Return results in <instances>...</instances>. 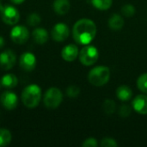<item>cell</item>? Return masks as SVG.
Masks as SVG:
<instances>
[{
	"instance_id": "18",
	"label": "cell",
	"mask_w": 147,
	"mask_h": 147,
	"mask_svg": "<svg viewBox=\"0 0 147 147\" xmlns=\"http://www.w3.org/2000/svg\"><path fill=\"white\" fill-rule=\"evenodd\" d=\"M17 84H18V79L16 76L12 73L6 74L3 76V78H1V84L8 89L15 88L17 85Z\"/></svg>"
},
{
	"instance_id": "4",
	"label": "cell",
	"mask_w": 147,
	"mask_h": 147,
	"mask_svg": "<svg viewBox=\"0 0 147 147\" xmlns=\"http://www.w3.org/2000/svg\"><path fill=\"white\" fill-rule=\"evenodd\" d=\"M80 62L86 66H90L94 65L99 58V52L97 48L94 46L85 45L84 47L79 52L78 54Z\"/></svg>"
},
{
	"instance_id": "9",
	"label": "cell",
	"mask_w": 147,
	"mask_h": 147,
	"mask_svg": "<svg viewBox=\"0 0 147 147\" xmlns=\"http://www.w3.org/2000/svg\"><path fill=\"white\" fill-rule=\"evenodd\" d=\"M16 61V53L10 49H7L0 53V66L3 70H10Z\"/></svg>"
},
{
	"instance_id": "12",
	"label": "cell",
	"mask_w": 147,
	"mask_h": 147,
	"mask_svg": "<svg viewBox=\"0 0 147 147\" xmlns=\"http://www.w3.org/2000/svg\"><path fill=\"white\" fill-rule=\"evenodd\" d=\"M78 54H79L78 48L74 44H69V45L65 46L62 49V52H61V56H62L63 59L65 61H68V62L74 61L78 58Z\"/></svg>"
},
{
	"instance_id": "26",
	"label": "cell",
	"mask_w": 147,
	"mask_h": 147,
	"mask_svg": "<svg viewBox=\"0 0 147 147\" xmlns=\"http://www.w3.org/2000/svg\"><path fill=\"white\" fill-rule=\"evenodd\" d=\"M101 146L102 147H117L118 144L115 140L112 138H104L101 141Z\"/></svg>"
},
{
	"instance_id": "21",
	"label": "cell",
	"mask_w": 147,
	"mask_h": 147,
	"mask_svg": "<svg viewBox=\"0 0 147 147\" xmlns=\"http://www.w3.org/2000/svg\"><path fill=\"white\" fill-rule=\"evenodd\" d=\"M103 111L105 112V114L107 115H112L115 112V109H116V105L115 102L111 100V99H107L104 101L103 102Z\"/></svg>"
},
{
	"instance_id": "19",
	"label": "cell",
	"mask_w": 147,
	"mask_h": 147,
	"mask_svg": "<svg viewBox=\"0 0 147 147\" xmlns=\"http://www.w3.org/2000/svg\"><path fill=\"white\" fill-rule=\"evenodd\" d=\"M93 6L100 10L109 9L113 3V0H91Z\"/></svg>"
},
{
	"instance_id": "31",
	"label": "cell",
	"mask_w": 147,
	"mask_h": 147,
	"mask_svg": "<svg viewBox=\"0 0 147 147\" xmlns=\"http://www.w3.org/2000/svg\"><path fill=\"white\" fill-rule=\"evenodd\" d=\"M2 7H3V5H2V3H1V1H0V9H2Z\"/></svg>"
},
{
	"instance_id": "27",
	"label": "cell",
	"mask_w": 147,
	"mask_h": 147,
	"mask_svg": "<svg viewBox=\"0 0 147 147\" xmlns=\"http://www.w3.org/2000/svg\"><path fill=\"white\" fill-rule=\"evenodd\" d=\"M118 112H119V115L120 116L125 118V117H127V116L130 115V114L132 112V108L130 106H128V105L124 104V105H121L120 107Z\"/></svg>"
},
{
	"instance_id": "15",
	"label": "cell",
	"mask_w": 147,
	"mask_h": 147,
	"mask_svg": "<svg viewBox=\"0 0 147 147\" xmlns=\"http://www.w3.org/2000/svg\"><path fill=\"white\" fill-rule=\"evenodd\" d=\"M71 8L69 0H54L53 9L59 15H65Z\"/></svg>"
},
{
	"instance_id": "23",
	"label": "cell",
	"mask_w": 147,
	"mask_h": 147,
	"mask_svg": "<svg viewBox=\"0 0 147 147\" xmlns=\"http://www.w3.org/2000/svg\"><path fill=\"white\" fill-rule=\"evenodd\" d=\"M41 22V18L39 14L37 13H32L30 14L28 16V19H27V22L29 26H32V27H35L37 25H39Z\"/></svg>"
},
{
	"instance_id": "10",
	"label": "cell",
	"mask_w": 147,
	"mask_h": 147,
	"mask_svg": "<svg viewBox=\"0 0 147 147\" xmlns=\"http://www.w3.org/2000/svg\"><path fill=\"white\" fill-rule=\"evenodd\" d=\"M19 65L25 71H32L36 66V58L32 53H24L21 55Z\"/></svg>"
},
{
	"instance_id": "17",
	"label": "cell",
	"mask_w": 147,
	"mask_h": 147,
	"mask_svg": "<svg viewBox=\"0 0 147 147\" xmlns=\"http://www.w3.org/2000/svg\"><path fill=\"white\" fill-rule=\"evenodd\" d=\"M109 26L115 31L121 30L124 26V19L118 14H114L109 20Z\"/></svg>"
},
{
	"instance_id": "13",
	"label": "cell",
	"mask_w": 147,
	"mask_h": 147,
	"mask_svg": "<svg viewBox=\"0 0 147 147\" xmlns=\"http://www.w3.org/2000/svg\"><path fill=\"white\" fill-rule=\"evenodd\" d=\"M133 108L140 115H147V96H137L133 101Z\"/></svg>"
},
{
	"instance_id": "16",
	"label": "cell",
	"mask_w": 147,
	"mask_h": 147,
	"mask_svg": "<svg viewBox=\"0 0 147 147\" xmlns=\"http://www.w3.org/2000/svg\"><path fill=\"white\" fill-rule=\"evenodd\" d=\"M116 96H117L118 99H120L121 101L126 102L132 98L133 91L130 89V87H128L127 85H121L116 90Z\"/></svg>"
},
{
	"instance_id": "24",
	"label": "cell",
	"mask_w": 147,
	"mask_h": 147,
	"mask_svg": "<svg viewBox=\"0 0 147 147\" xmlns=\"http://www.w3.org/2000/svg\"><path fill=\"white\" fill-rule=\"evenodd\" d=\"M121 13L126 17H132L135 14V7L132 4H125L121 8Z\"/></svg>"
},
{
	"instance_id": "30",
	"label": "cell",
	"mask_w": 147,
	"mask_h": 147,
	"mask_svg": "<svg viewBox=\"0 0 147 147\" xmlns=\"http://www.w3.org/2000/svg\"><path fill=\"white\" fill-rule=\"evenodd\" d=\"M3 46H4V39H3L2 36H0V49H1Z\"/></svg>"
},
{
	"instance_id": "20",
	"label": "cell",
	"mask_w": 147,
	"mask_h": 147,
	"mask_svg": "<svg viewBox=\"0 0 147 147\" xmlns=\"http://www.w3.org/2000/svg\"><path fill=\"white\" fill-rule=\"evenodd\" d=\"M11 134L9 130L0 128V146H6L11 141Z\"/></svg>"
},
{
	"instance_id": "1",
	"label": "cell",
	"mask_w": 147,
	"mask_h": 147,
	"mask_svg": "<svg viewBox=\"0 0 147 147\" xmlns=\"http://www.w3.org/2000/svg\"><path fill=\"white\" fill-rule=\"evenodd\" d=\"M96 26L92 20L83 18L73 26L72 36L74 40L80 45L90 44L96 37Z\"/></svg>"
},
{
	"instance_id": "11",
	"label": "cell",
	"mask_w": 147,
	"mask_h": 147,
	"mask_svg": "<svg viewBox=\"0 0 147 147\" xmlns=\"http://www.w3.org/2000/svg\"><path fill=\"white\" fill-rule=\"evenodd\" d=\"M1 103L4 109L8 110L15 109L18 103L17 96L11 91H5L1 96Z\"/></svg>"
},
{
	"instance_id": "14",
	"label": "cell",
	"mask_w": 147,
	"mask_h": 147,
	"mask_svg": "<svg viewBox=\"0 0 147 147\" xmlns=\"http://www.w3.org/2000/svg\"><path fill=\"white\" fill-rule=\"evenodd\" d=\"M32 35H33L34 40L37 44H40V45L45 44L47 41V40H48V33L43 28H35L33 31Z\"/></svg>"
},
{
	"instance_id": "7",
	"label": "cell",
	"mask_w": 147,
	"mask_h": 147,
	"mask_svg": "<svg viewBox=\"0 0 147 147\" xmlns=\"http://www.w3.org/2000/svg\"><path fill=\"white\" fill-rule=\"evenodd\" d=\"M10 38L16 44H24L29 38V32L24 26H15L10 31Z\"/></svg>"
},
{
	"instance_id": "6",
	"label": "cell",
	"mask_w": 147,
	"mask_h": 147,
	"mask_svg": "<svg viewBox=\"0 0 147 147\" xmlns=\"http://www.w3.org/2000/svg\"><path fill=\"white\" fill-rule=\"evenodd\" d=\"M0 16L3 22L8 25H15L20 20V13L12 5H4L0 9Z\"/></svg>"
},
{
	"instance_id": "28",
	"label": "cell",
	"mask_w": 147,
	"mask_h": 147,
	"mask_svg": "<svg viewBox=\"0 0 147 147\" xmlns=\"http://www.w3.org/2000/svg\"><path fill=\"white\" fill-rule=\"evenodd\" d=\"M97 146H98V143L95 138H89L85 140L82 144L83 147H96Z\"/></svg>"
},
{
	"instance_id": "22",
	"label": "cell",
	"mask_w": 147,
	"mask_h": 147,
	"mask_svg": "<svg viewBox=\"0 0 147 147\" xmlns=\"http://www.w3.org/2000/svg\"><path fill=\"white\" fill-rule=\"evenodd\" d=\"M137 86L139 90L144 93H147V73L141 75L137 81Z\"/></svg>"
},
{
	"instance_id": "8",
	"label": "cell",
	"mask_w": 147,
	"mask_h": 147,
	"mask_svg": "<svg viewBox=\"0 0 147 147\" xmlns=\"http://www.w3.org/2000/svg\"><path fill=\"white\" fill-rule=\"evenodd\" d=\"M51 34L53 40L56 41H64L68 38L70 34V29L66 24L63 22H59L53 26Z\"/></svg>"
},
{
	"instance_id": "3",
	"label": "cell",
	"mask_w": 147,
	"mask_h": 147,
	"mask_svg": "<svg viewBox=\"0 0 147 147\" xmlns=\"http://www.w3.org/2000/svg\"><path fill=\"white\" fill-rule=\"evenodd\" d=\"M110 78V70L107 66H96L93 68L89 75H88V79L89 82L96 87L103 86L106 84Z\"/></svg>"
},
{
	"instance_id": "29",
	"label": "cell",
	"mask_w": 147,
	"mask_h": 147,
	"mask_svg": "<svg viewBox=\"0 0 147 147\" xmlns=\"http://www.w3.org/2000/svg\"><path fill=\"white\" fill-rule=\"evenodd\" d=\"M13 3H15V4H21V3H22L25 0H10Z\"/></svg>"
},
{
	"instance_id": "2",
	"label": "cell",
	"mask_w": 147,
	"mask_h": 147,
	"mask_svg": "<svg viewBox=\"0 0 147 147\" xmlns=\"http://www.w3.org/2000/svg\"><path fill=\"white\" fill-rule=\"evenodd\" d=\"M41 99V89L37 84H29L22 93V101L28 109L36 108Z\"/></svg>"
},
{
	"instance_id": "25",
	"label": "cell",
	"mask_w": 147,
	"mask_h": 147,
	"mask_svg": "<svg viewBox=\"0 0 147 147\" xmlns=\"http://www.w3.org/2000/svg\"><path fill=\"white\" fill-rule=\"evenodd\" d=\"M79 93H80V89L76 85H71L66 89V95L71 98L77 97L79 95Z\"/></svg>"
},
{
	"instance_id": "5",
	"label": "cell",
	"mask_w": 147,
	"mask_h": 147,
	"mask_svg": "<svg viewBox=\"0 0 147 147\" xmlns=\"http://www.w3.org/2000/svg\"><path fill=\"white\" fill-rule=\"evenodd\" d=\"M63 100V94L58 88L53 87L47 90L44 95V104L47 109H57Z\"/></svg>"
}]
</instances>
